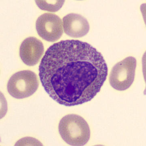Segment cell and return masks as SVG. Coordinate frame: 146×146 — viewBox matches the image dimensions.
I'll use <instances>...</instances> for the list:
<instances>
[{"label":"cell","instance_id":"8992f818","mask_svg":"<svg viewBox=\"0 0 146 146\" xmlns=\"http://www.w3.org/2000/svg\"><path fill=\"white\" fill-rule=\"evenodd\" d=\"M43 52V43L35 37L27 38L20 45V58L25 64L29 66H33L37 64Z\"/></svg>","mask_w":146,"mask_h":146},{"label":"cell","instance_id":"7a4b0ae2","mask_svg":"<svg viewBox=\"0 0 146 146\" xmlns=\"http://www.w3.org/2000/svg\"><path fill=\"white\" fill-rule=\"evenodd\" d=\"M59 131L63 141L71 146L85 145L90 138L88 124L76 114H69L63 117L59 123Z\"/></svg>","mask_w":146,"mask_h":146},{"label":"cell","instance_id":"277c9868","mask_svg":"<svg viewBox=\"0 0 146 146\" xmlns=\"http://www.w3.org/2000/svg\"><path fill=\"white\" fill-rule=\"evenodd\" d=\"M137 61L133 57H127L113 67L109 76L111 86L119 91L128 89L135 78Z\"/></svg>","mask_w":146,"mask_h":146},{"label":"cell","instance_id":"3957f363","mask_svg":"<svg viewBox=\"0 0 146 146\" xmlns=\"http://www.w3.org/2000/svg\"><path fill=\"white\" fill-rule=\"evenodd\" d=\"M39 82L36 74L31 70L15 73L8 82V92L11 96L20 99L32 95L38 89Z\"/></svg>","mask_w":146,"mask_h":146},{"label":"cell","instance_id":"5b68a950","mask_svg":"<svg viewBox=\"0 0 146 146\" xmlns=\"http://www.w3.org/2000/svg\"><path fill=\"white\" fill-rule=\"evenodd\" d=\"M36 28L39 35L49 42L57 41L63 34L61 19L53 13L41 15L36 22Z\"/></svg>","mask_w":146,"mask_h":146},{"label":"cell","instance_id":"52a82bcc","mask_svg":"<svg viewBox=\"0 0 146 146\" xmlns=\"http://www.w3.org/2000/svg\"><path fill=\"white\" fill-rule=\"evenodd\" d=\"M63 20L64 31L70 37H83L89 31V25L87 20L79 14L69 13L65 15Z\"/></svg>","mask_w":146,"mask_h":146},{"label":"cell","instance_id":"ba28073f","mask_svg":"<svg viewBox=\"0 0 146 146\" xmlns=\"http://www.w3.org/2000/svg\"><path fill=\"white\" fill-rule=\"evenodd\" d=\"M36 3L41 10L50 12H56L59 10L64 3L65 1H36Z\"/></svg>","mask_w":146,"mask_h":146},{"label":"cell","instance_id":"6da1fadb","mask_svg":"<svg viewBox=\"0 0 146 146\" xmlns=\"http://www.w3.org/2000/svg\"><path fill=\"white\" fill-rule=\"evenodd\" d=\"M108 71L100 52L87 42L74 40L51 45L39 66L45 91L58 103L67 107L93 99L106 81Z\"/></svg>","mask_w":146,"mask_h":146}]
</instances>
